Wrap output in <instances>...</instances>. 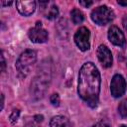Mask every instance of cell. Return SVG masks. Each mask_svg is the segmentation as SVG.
Listing matches in <instances>:
<instances>
[{
  "label": "cell",
  "instance_id": "cell-1",
  "mask_svg": "<svg viewBox=\"0 0 127 127\" xmlns=\"http://www.w3.org/2000/svg\"><path fill=\"white\" fill-rule=\"evenodd\" d=\"M77 91L80 98L90 107H95L98 103L100 92V74L92 63H85L78 74Z\"/></svg>",
  "mask_w": 127,
  "mask_h": 127
},
{
  "label": "cell",
  "instance_id": "cell-2",
  "mask_svg": "<svg viewBox=\"0 0 127 127\" xmlns=\"http://www.w3.org/2000/svg\"><path fill=\"white\" fill-rule=\"evenodd\" d=\"M51 73L50 64L44 63V64H42V66L39 68V71L37 72L33 81L31 82V96L35 100L41 99L44 96L51 81Z\"/></svg>",
  "mask_w": 127,
  "mask_h": 127
},
{
  "label": "cell",
  "instance_id": "cell-3",
  "mask_svg": "<svg viewBox=\"0 0 127 127\" xmlns=\"http://www.w3.org/2000/svg\"><path fill=\"white\" fill-rule=\"evenodd\" d=\"M37 61V54L33 50H26L20 55L16 62V68L23 76L30 73L33 65Z\"/></svg>",
  "mask_w": 127,
  "mask_h": 127
},
{
  "label": "cell",
  "instance_id": "cell-4",
  "mask_svg": "<svg viewBox=\"0 0 127 127\" xmlns=\"http://www.w3.org/2000/svg\"><path fill=\"white\" fill-rule=\"evenodd\" d=\"M90 16L92 21L97 25H106L114 19L113 11L105 5L93 9Z\"/></svg>",
  "mask_w": 127,
  "mask_h": 127
},
{
  "label": "cell",
  "instance_id": "cell-5",
  "mask_svg": "<svg viewBox=\"0 0 127 127\" xmlns=\"http://www.w3.org/2000/svg\"><path fill=\"white\" fill-rule=\"evenodd\" d=\"M89 39H90V32L85 27L79 28L74 35V42L76 46L79 48V50H81L82 52L87 51L89 49L90 47Z\"/></svg>",
  "mask_w": 127,
  "mask_h": 127
},
{
  "label": "cell",
  "instance_id": "cell-6",
  "mask_svg": "<svg viewBox=\"0 0 127 127\" xmlns=\"http://www.w3.org/2000/svg\"><path fill=\"white\" fill-rule=\"evenodd\" d=\"M28 36L33 43H45L48 40V32L43 28L41 22H37L36 26L31 28L28 32Z\"/></svg>",
  "mask_w": 127,
  "mask_h": 127
},
{
  "label": "cell",
  "instance_id": "cell-7",
  "mask_svg": "<svg viewBox=\"0 0 127 127\" xmlns=\"http://www.w3.org/2000/svg\"><path fill=\"white\" fill-rule=\"evenodd\" d=\"M126 90V81L121 74H115L112 77L111 84H110V91L111 95L115 98L120 97L124 94Z\"/></svg>",
  "mask_w": 127,
  "mask_h": 127
},
{
  "label": "cell",
  "instance_id": "cell-8",
  "mask_svg": "<svg viewBox=\"0 0 127 127\" xmlns=\"http://www.w3.org/2000/svg\"><path fill=\"white\" fill-rule=\"evenodd\" d=\"M108 39L113 45L118 46V47H124L125 44H126L124 34L116 26H112V27L109 28V30H108Z\"/></svg>",
  "mask_w": 127,
  "mask_h": 127
},
{
  "label": "cell",
  "instance_id": "cell-9",
  "mask_svg": "<svg viewBox=\"0 0 127 127\" xmlns=\"http://www.w3.org/2000/svg\"><path fill=\"white\" fill-rule=\"evenodd\" d=\"M96 54H97V58L99 62L104 67H109L112 65V54L106 46L100 45L97 48Z\"/></svg>",
  "mask_w": 127,
  "mask_h": 127
},
{
  "label": "cell",
  "instance_id": "cell-10",
  "mask_svg": "<svg viewBox=\"0 0 127 127\" xmlns=\"http://www.w3.org/2000/svg\"><path fill=\"white\" fill-rule=\"evenodd\" d=\"M16 7L19 13L23 16H30L34 13L36 9V2L34 0L30 1H17Z\"/></svg>",
  "mask_w": 127,
  "mask_h": 127
},
{
  "label": "cell",
  "instance_id": "cell-11",
  "mask_svg": "<svg viewBox=\"0 0 127 127\" xmlns=\"http://www.w3.org/2000/svg\"><path fill=\"white\" fill-rule=\"evenodd\" d=\"M49 127H72V126L67 118L59 115L52 118Z\"/></svg>",
  "mask_w": 127,
  "mask_h": 127
},
{
  "label": "cell",
  "instance_id": "cell-12",
  "mask_svg": "<svg viewBox=\"0 0 127 127\" xmlns=\"http://www.w3.org/2000/svg\"><path fill=\"white\" fill-rule=\"evenodd\" d=\"M70 16H71V20L74 24H80L84 19L82 12L78 9H73L70 13Z\"/></svg>",
  "mask_w": 127,
  "mask_h": 127
},
{
  "label": "cell",
  "instance_id": "cell-13",
  "mask_svg": "<svg viewBox=\"0 0 127 127\" xmlns=\"http://www.w3.org/2000/svg\"><path fill=\"white\" fill-rule=\"evenodd\" d=\"M58 15H59V9H58L57 6L53 5V6L49 9L48 13L46 14V17H47L48 19H50V20H53V19H56V18L58 17Z\"/></svg>",
  "mask_w": 127,
  "mask_h": 127
},
{
  "label": "cell",
  "instance_id": "cell-14",
  "mask_svg": "<svg viewBox=\"0 0 127 127\" xmlns=\"http://www.w3.org/2000/svg\"><path fill=\"white\" fill-rule=\"evenodd\" d=\"M118 112L122 117H127V99H124L119 103Z\"/></svg>",
  "mask_w": 127,
  "mask_h": 127
},
{
  "label": "cell",
  "instance_id": "cell-15",
  "mask_svg": "<svg viewBox=\"0 0 127 127\" xmlns=\"http://www.w3.org/2000/svg\"><path fill=\"white\" fill-rule=\"evenodd\" d=\"M50 101H51V103H52L54 106H59V105H60V96H59V94L55 93V94L51 95Z\"/></svg>",
  "mask_w": 127,
  "mask_h": 127
},
{
  "label": "cell",
  "instance_id": "cell-16",
  "mask_svg": "<svg viewBox=\"0 0 127 127\" xmlns=\"http://www.w3.org/2000/svg\"><path fill=\"white\" fill-rule=\"evenodd\" d=\"M19 114H20V111H19L18 109L13 110L12 113H11V115H10V121H11L12 123H15V122L17 121L18 117H19Z\"/></svg>",
  "mask_w": 127,
  "mask_h": 127
},
{
  "label": "cell",
  "instance_id": "cell-17",
  "mask_svg": "<svg viewBox=\"0 0 127 127\" xmlns=\"http://www.w3.org/2000/svg\"><path fill=\"white\" fill-rule=\"evenodd\" d=\"M93 127H110V125H109V123L106 122V121H100V122L96 123Z\"/></svg>",
  "mask_w": 127,
  "mask_h": 127
},
{
  "label": "cell",
  "instance_id": "cell-18",
  "mask_svg": "<svg viewBox=\"0 0 127 127\" xmlns=\"http://www.w3.org/2000/svg\"><path fill=\"white\" fill-rule=\"evenodd\" d=\"M92 1H79V4L84 6V7H89L90 5H92Z\"/></svg>",
  "mask_w": 127,
  "mask_h": 127
},
{
  "label": "cell",
  "instance_id": "cell-19",
  "mask_svg": "<svg viewBox=\"0 0 127 127\" xmlns=\"http://www.w3.org/2000/svg\"><path fill=\"white\" fill-rule=\"evenodd\" d=\"M1 64H2V71H4L5 70V60H4L3 55L1 56Z\"/></svg>",
  "mask_w": 127,
  "mask_h": 127
},
{
  "label": "cell",
  "instance_id": "cell-20",
  "mask_svg": "<svg viewBox=\"0 0 127 127\" xmlns=\"http://www.w3.org/2000/svg\"><path fill=\"white\" fill-rule=\"evenodd\" d=\"M34 119H35V121L36 122H41V121H43V116L42 115H37V116H35L34 117Z\"/></svg>",
  "mask_w": 127,
  "mask_h": 127
},
{
  "label": "cell",
  "instance_id": "cell-21",
  "mask_svg": "<svg viewBox=\"0 0 127 127\" xmlns=\"http://www.w3.org/2000/svg\"><path fill=\"white\" fill-rule=\"evenodd\" d=\"M117 3L119 5H122V6H127V1H121V0H118Z\"/></svg>",
  "mask_w": 127,
  "mask_h": 127
},
{
  "label": "cell",
  "instance_id": "cell-22",
  "mask_svg": "<svg viewBox=\"0 0 127 127\" xmlns=\"http://www.w3.org/2000/svg\"><path fill=\"white\" fill-rule=\"evenodd\" d=\"M11 4H12V2H11V1H9V2L1 1V5H2V6H8V5H11Z\"/></svg>",
  "mask_w": 127,
  "mask_h": 127
},
{
  "label": "cell",
  "instance_id": "cell-23",
  "mask_svg": "<svg viewBox=\"0 0 127 127\" xmlns=\"http://www.w3.org/2000/svg\"><path fill=\"white\" fill-rule=\"evenodd\" d=\"M24 127H36V125H35V123H32V122H30V123L26 124Z\"/></svg>",
  "mask_w": 127,
  "mask_h": 127
},
{
  "label": "cell",
  "instance_id": "cell-24",
  "mask_svg": "<svg viewBox=\"0 0 127 127\" xmlns=\"http://www.w3.org/2000/svg\"><path fill=\"white\" fill-rule=\"evenodd\" d=\"M3 104H4V95H1V109H3Z\"/></svg>",
  "mask_w": 127,
  "mask_h": 127
},
{
  "label": "cell",
  "instance_id": "cell-25",
  "mask_svg": "<svg viewBox=\"0 0 127 127\" xmlns=\"http://www.w3.org/2000/svg\"><path fill=\"white\" fill-rule=\"evenodd\" d=\"M124 28H125V30L127 31V22H124Z\"/></svg>",
  "mask_w": 127,
  "mask_h": 127
},
{
  "label": "cell",
  "instance_id": "cell-26",
  "mask_svg": "<svg viewBox=\"0 0 127 127\" xmlns=\"http://www.w3.org/2000/svg\"><path fill=\"white\" fill-rule=\"evenodd\" d=\"M120 127H127V126H126V125H121Z\"/></svg>",
  "mask_w": 127,
  "mask_h": 127
}]
</instances>
